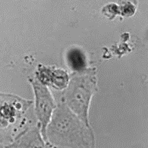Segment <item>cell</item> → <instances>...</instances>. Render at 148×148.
I'll return each instance as SVG.
<instances>
[{
    "label": "cell",
    "instance_id": "1",
    "mask_svg": "<svg viewBox=\"0 0 148 148\" xmlns=\"http://www.w3.org/2000/svg\"><path fill=\"white\" fill-rule=\"evenodd\" d=\"M46 138L53 148H96L91 126L87 125L62 103L57 105L53 112Z\"/></svg>",
    "mask_w": 148,
    "mask_h": 148
},
{
    "label": "cell",
    "instance_id": "2",
    "mask_svg": "<svg viewBox=\"0 0 148 148\" xmlns=\"http://www.w3.org/2000/svg\"><path fill=\"white\" fill-rule=\"evenodd\" d=\"M97 81V69L89 67L81 73H71L69 84L62 93V103L88 126H91L89 110L92 98L98 90Z\"/></svg>",
    "mask_w": 148,
    "mask_h": 148
},
{
    "label": "cell",
    "instance_id": "3",
    "mask_svg": "<svg viewBox=\"0 0 148 148\" xmlns=\"http://www.w3.org/2000/svg\"><path fill=\"white\" fill-rule=\"evenodd\" d=\"M34 101L13 93H0V143L8 145L25 128ZM3 146V147H4Z\"/></svg>",
    "mask_w": 148,
    "mask_h": 148
},
{
    "label": "cell",
    "instance_id": "4",
    "mask_svg": "<svg viewBox=\"0 0 148 148\" xmlns=\"http://www.w3.org/2000/svg\"><path fill=\"white\" fill-rule=\"evenodd\" d=\"M28 82L32 87L34 95V110L35 117L37 120V124L40 128L43 139L47 141L46 132L47 125L58 104L56 103L49 87L40 83L34 76L28 77Z\"/></svg>",
    "mask_w": 148,
    "mask_h": 148
},
{
    "label": "cell",
    "instance_id": "5",
    "mask_svg": "<svg viewBox=\"0 0 148 148\" xmlns=\"http://www.w3.org/2000/svg\"><path fill=\"white\" fill-rule=\"evenodd\" d=\"M4 148H53L43 139L38 125L25 128Z\"/></svg>",
    "mask_w": 148,
    "mask_h": 148
},
{
    "label": "cell",
    "instance_id": "6",
    "mask_svg": "<svg viewBox=\"0 0 148 148\" xmlns=\"http://www.w3.org/2000/svg\"><path fill=\"white\" fill-rule=\"evenodd\" d=\"M65 64L71 73H81L90 67L87 53L81 47H70L65 54Z\"/></svg>",
    "mask_w": 148,
    "mask_h": 148
},
{
    "label": "cell",
    "instance_id": "7",
    "mask_svg": "<svg viewBox=\"0 0 148 148\" xmlns=\"http://www.w3.org/2000/svg\"><path fill=\"white\" fill-rule=\"evenodd\" d=\"M70 75L65 69L55 68L53 71L52 80H51L50 87L53 89L63 91L69 84Z\"/></svg>",
    "mask_w": 148,
    "mask_h": 148
},
{
    "label": "cell",
    "instance_id": "8",
    "mask_svg": "<svg viewBox=\"0 0 148 148\" xmlns=\"http://www.w3.org/2000/svg\"><path fill=\"white\" fill-rule=\"evenodd\" d=\"M55 66L51 65H46L43 64H39L37 65L36 71H35L34 77L37 81L43 85L47 86L49 88L53 76V71L55 69Z\"/></svg>",
    "mask_w": 148,
    "mask_h": 148
},
{
    "label": "cell",
    "instance_id": "9",
    "mask_svg": "<svg viewBox=\"0 0 148 148\" xmlns=\"http://www.w3.org/2000/svg\"><path fill=\"white\" fill-rule=\"evenodd\" d=\"M101 14L109 21H113L118 16H120L119 7L117 3L111 2L105 5L101 8Z\"/></svg>",
    "mask_w": 148,
    "mask_h": 148
},
{
    "label": "cell",
    "instance_id": "10",
    "mask_svg": "<svg viewBox=\"0 0 148 148\" xmlns=\"http://www.w3.org/2000/svg\"><path fill=\"white\" fill-rule=\"evenodd\" d=\"M119 7L120 17L122 18H131L134 16L137 10L135 3L131 1H122L117 3Z\"/></svg>",
    "mask_w": 148,
    "mask_h": 148
},
{
    "label": "cell",
    "instance_id": "11",
    "mask_svg": "<svg viewBox=\"0 0 148 148\" xmlns=\"http://www.w3.org/2000/svg\"><path fill=\"white\" fill-rule=\"evenodd\" d=\"M3 147V146H0V148H2Z\"/></svg>",
    "mask_w": 148,
    "mask_h": 148
},
{
    "label": "cell",
    "instance_id": "12",
    "mask_svg": "<svg viewBox=\"0 0 148 148\" xmlns=\"http://www.w3.org/2000/svg\"><path fill=\"white\" fill-rule=\"evenodd\" d=\"M2 148H4V147H2Z\"/></svg>",
    "mask_w": 148,
    "mask_h": 148
}]
</instances>
